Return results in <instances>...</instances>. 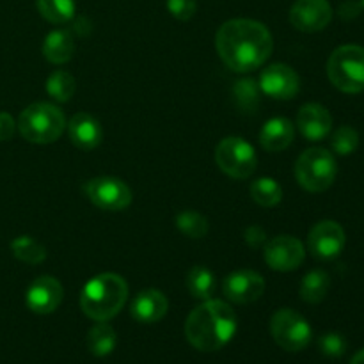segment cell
I'll return each mask as SVG.
<instances>
[{"label":"cell","mask_w":364,"mask_h":364,"mask_svg":"<svg viewBox=\"0 0 364 364\" xmlns=\"http://www.w3.org/2000/svg\"><path fill=\"white\" fill-rule=\"evenodd\" d=\"M187 288L194 299L208 301L215 291V276L206 267H194L187 276Z\"/></svg>","instance_id":"23"},{"label":"cell","mask_w":364,"mask_h":364,"mask_svg":"<svg viewBox=\"0 0 364 364\" xmlns=\"http://www.w3.org/2000/svg\"><path fill=\"white\" fill-rule=\"evenodd\" d=\"M259 84H256L251 78H242L233 85V96L237 100L238 107L247 112H255L259 105Z\"/></svg>","instance_id":"29"},{"label":"cell","mask_w":364,"mask_h":364,"mask_svg":"<svg viewBox=\"0 0 364 364\" xmlns=\"http://www.w3.org/2000/svg\"><path fill=\"white\" fill-rule=\"evenodd\" d=\"M68 134H70L71 142L78 149H85V151L100 146L103 139V132L98 119L87 112H78L71 117L70 123H68Z\"/></svg>","instance_id":"18"},{"label":"cell","mask_w":364,"mask_h":364,"mask_svg":"<svg viewBox=\"0 0 364 364\" xmlns=\"http://www.w3.org/2000/svg\"><path fill=\"white\" fill-rule=\"evenodd\" d=\"M333 20L329 0H297L290 9V21L301 32H320Z\"/></svg>","instance_id":"12"},{"label":"cell","mask_w":364,"mask_h":364,"mask_svg":"<svg viewBox=\"0 0 364 364\" xmlns=\"http://www.w3.org/2000/svg\"><path fill=\"white\" fill-rule=\"evenodd\" d=\"M89 201L105 212H121L132 203V191L123 180L112 176L92 178L85 183Z\"/></svg>","instance_id":"9"},{"label":"cell","mask_w":364,"mask_h":364,"mask_svg":"<svg viewBox=\"0 0 364 364\" xmlns=\"http://www.w3.org/2000/svg\"><path fill=\"white\" fill-rule=\"evenodd\" d=\"M224 297L235 304H251L265 291V279L255 270H237L224 279Z\"/></svg>","instance_id":"13"},{"label":"cell","mask_w":364,"mask_h":364,"mask_svg":"<svg viewBox=\"0 0 364 364\" xmlns=\"http://www.w3.org/2000/svg\"><path fill=\"white\" fill-rule=\"evenodd\" d=\"M176 228L188 238L199 240L208 233V220L194 210H185L176 215Z\"/></svg>","instance_id":"28"},{"label":"cell","mask_w":364,"mask_h":364,"mask_svg":"<svg viewBox=\"0 0 364 364\" xmlns=\"http://www.w3.org/2000/svg\"><path fill=\"white\" fill-rule=\"evenodd\" d=\"M338 174L336 159L323 148H309L295 162V178L304 191L318 194L334 183Z\"/></svg>","instance_id":"6"},{"label":"cell","mask_w":364,"mask_h":364,"mask_svg":"<svg viewBox=\"0 0 364 364\" xmlns=\"http://www.w3.org/2000/svg\"><path fill=\"white\" fill-rule=\"evenodd\" d=\"M350 364H364V348H363V350H359L358 354H355L354 358H352Z\"/></svg>","instance_id":"36"},{"label":"cell","mask_w":364,"mask_h":364,"mask_svg":"<svg viewBox=\"0 0 364 364\" xmlns=\"http://www.w3.org/2000/svg\"><path fill=\"white\" fill-rule=\"evenodd\" d=\"M297 128L308 141H323L333 128V116L320 103H306L297 114Z\"/></svg>","instance_id":"16"},{"label":"cell","mask_w":364,"mask_h":364,"mask_svg":"<svg viewBox=\"0 0 364 364\" xmlns=\"http://www.w3.org/2000/svg\"><path fill=\"white\" fill-rule=\"evenodd\" d=\"M301 82L294 68L288 64H272L259 77V89L274 100H291L299 92Z\"/></svg>","instance_id":"14"},{"label":"cell","mask_w":364,"mask_h":364,"mask_svg":"<svg viewBox=\"0 0 364 364\" xmlns=\"http://www.w3.org/2000/svg\"><path fill=\"white\" fill-rule=\"evenodd\" d=\"M295 128L294 123L287 117H272L263 124L262 132H259V142H262L263 149L267 151H283L294 141Z\"/></svg>","instance_id":"19"},{"label":"cell","mask_w":364,"mask_h":364,"mask_svg":"<svg viewBox=\"0 0 364 364\" xmlns=\"http://www.w3.org/2000/svg\"><path fill=\"white\" fill-rule=\"evenodd\" d=\"M167 9L176 20L187 21L196 14L198 4L196 0H167Z\"/></svg>","instance_id":"32"},{"label":"cell","mask_w":364,"mask_h":364,"mask_svg":"<svg viewBox=\"0 0 364 364\" xmlns=\"http://www.w3.org/2000/svg\"><path fill=\"white\" fill-rule=\"evenodd\" d=\"M64 297V290L55 277L41 276L32 281L28 287L25 302L27 308L36 315H50L60 306Z\"/></svg>","instance_id":"15"},{"label":"cell","mask_w":364,"mask_h":364,"mask_svg":"<svg viewBox=\"0 0 364 364\" xmlns=\"http://www.w3.org/2000/svg\"><path fill=\"white\" fill-rule=\"evenodd\" d=\"M217 53L230 70L249 73L262 66L272 53V34L263 23L237 18L220 25L215 36Z\"/></svg>","instance_id":"1"},{"label":"cell","mask_w":364,"mask_h":364,"mask_svg":"<svg viewBox=\"0 0 364 364\" xmlns=\"http://www.w3.org/2000/svg\"><path fill=\"white\" fill-rule=\"evenodd\" d=\"M359 13H361V4H359V2H354V0H347L345 4H341L340 14H341V18H345V20H352V18L358 16Z\"/></svg>","instance_id":"35"},{"label":"cell","mask_w":364,"mask_h":364,"mask_svg":"<svg viewBox=\"0 0 364 364\" xmlns=\"http://www.w3.org/2000/svg\"><path fill=\"white\" fill-rule=\"evenodd\" d=\"M128 299V284L112 272L100 274L85 283L80 291V308L95 322H107L123 309Z\"/></svg>","instance_id":"3"},{"label":"cell","mask_w":364,"mask_h":364,"mask_svg":"<svg viewBox=\"0 0 364 364\" xmlns=\"http://www.w3.org/2000/svg\"><path fill=\"white\" fill-rule=\"evenodd\" d=\"M274 341L287 352H301L311 341V326L301 313L290 308L279 309L270 320Z\"/></svg>","instance_id":"8"},{"label":"cell","mask_w":364,"mask_h":364,"mask_svg":"<svg viewBox=\"0 0 364 364\" xmlns=\"http://www.w3.org/2000/svg\"><path fill=\"white\" fill-rule=\"evenodd\" d=\"M16 130L13 116L7 112H0V141H9Z\"/></svg>","instance_id":"33"},{"label":"cell","mask_w":364,"mask_h":364,"mask_svg":"<svg viewBox=\"0 0 364 364\" xmlns=\"http://www.w3.org/2000/svg\"><path fill=\"white\" fill-rule=\"evenodd\" d=\"M251 198L259 206L274 208L283 199V188L279 187V183L274 178H258L251 185Z\"/></svg>","instance_id":"25"},{"label":"cell","mask_w":364,"mask_h":364,"mask_svg":"<svg viewBox=\"0 0 364 364\" xmlns=\"http://www.w3.org/2000/svg\"><path fill=\"white\" fill-rule=\"evenodd\" d=\"M361 4H363V7H364V0H361Z\"/></svg>","instance_id":"37"},{"label":"cell","mask_w":364,"mask_h":364,"mask_svg":"<svg viewBox=\"0 0 364 364\" xmlns=\"http://www.w3.org/2000/svg\"><path fill=\"white\" fill-rule=\"evenodd\" d=\"M345 230L336 220H322L309 231V252L318 259H333L341 255L345 247Z\"/></svg>","instance_id":"11"},{"label":"cell","mask_w":364,"mask_h":364,"mask_svg":"<svg viewBox=\"0 0 364 364\" xmlns=\"http://www.w3.org/2000/svg\"><path fill=\"white\" fill-rule=\"evenodd\" d=\"M169 309V301L166 295L159 290H144L134 299L130 313L137 322L141 323H156L166 316Z\"/></svg>","instance_id":"17"},{"label":"cell","mask_w":364,"mask_h":364,"mask_svg":"<svg viewBox=\"0 0 364 364\" xmlns=\"http://www.w3.org/2000/svg\"><path fill=\"white\" fill-rule=\"evenodd\" d=\"M11 251H13L14 258H18L20 262L28 263V265H38L43 263L46 258V249L45 245L39 244L38 240H34L28 235L23 237H18L11 242Z\"/></svg>","instance_id":"26"},{"label":"cell","mask_w":364,"mask_h":364,"mask_svg":"<svg viewBox=\"0 0 364 364\" xmlns=\"http://www.w3.org/2000/svg\"><path fill=\"white\" fill-rule=\"evenodd\" d=\"M116 343V331L107 322H98L95 327H91L87 334V348L96 358H105V355L112 354Z\"/></svg>","instance_id":"21"},{"label":"cell","mask_w":364,"mask_h":364,"mask_svg":"<svg viewBox=\"0 0 364 364\" xmlns=\"http://www.w3.org/2000/svg\"><path fill=\"white\" fill-rule=\"evenodd\" d=\"M215 162L224 174L235 180H245L256 171V151L245 139L226 137L215 149Z\"/></svg>","instance_id":"7"},{"label":"cell","mask_w":364,"mask_h":364,"mask_svg":"<svg viewBox=\"0 0 364 364\" xmlns=\"http://www.w3.org/2000/svg\"><path fill=\"white\" fill-rule=\"evenodd\" d=\"M75 41L68 31L50 32L43 43V55L52 64H64L73 57Z\"/></svg>","instance_id":"20"},{"label":"cell","mask_w":364,"mask_h":364,"mask_svg":"<svg viewBox=\"0 0 364 364\" xmlns=\"http://www.w3.org/2000/svg\"><path fill=\"white\" fill-rule=\"evenodd\" d=\"M331 146L333 151L340 156H348L358 149L359 146V134L352 127H340L334 132L333 139H331Z\"/></svg>","instance_id":"30"},{"label":"cell","mask_w":364,"mask_h":364,"mask_svg":"<svg viewBox=\"0 0 364 364\" xmlns=\"http://www.w3.org/2000/svg\"><path fill=\"white\" fill-rule=\"evenodd\" d=\"M329 287V274L323 270H311L309 274H306L301 283V299L308 304H318L326 299Z\"/></svg>","instance_id":"22"},{"label":"cell","mask_w":364,"mask_h":364,"mask_svg":"<svg viewBox=\"0 0 364 364\" xmlns=\"http://www.w3.org/2000/svg\"><path fill=\"white\" fill-rule=\"evenodd\" d=\"M36 7L50 23H68L75 16L73 0H36Z\"/></svg>","instance_id":"24"},{"label":"cell","mask_w":364,"mask_h":364,"mask_svg":"<svg viewBox=\"0 0 364 364\" xmlns=\"http://www.w3.org/2000/svg\"><path fill=\"white\" fill-rule=\"evenodd\" d=\"M66 127L63 110L45 102L28 105L18 119L20 135L32 144H52L60 139Z\"/></svg>","instance_id":"4"},{"label":"cell","mask_w":364,"mask_h":364,"mask_svg":"<svg viewBox=\"0 0 364 364\" xmlns=\"http://www.w3.org/2000/svg\"><path fill=\"white\" fill-rule=\"evenodd\" d=\"M318 347L320 352L327 355V358H341L345 350H347V341H345L341 334L327 333L318 340Z\"/></svg>","instance_id":"31"},{"label":"cell","mask_w":364,"mask_h":364,"mask_svg":"<svg viewBox=\"0 0 364 364\" xmlns=\"http://www.w3.org/2000/svg\"><path fill=\"white\" fill-rule=\"evenodd\" d=\"M238 318L224 301H203L185 322L188 343L201 352H215L226 347L237 333Z\"/></svg>","instance_id":"2"},{"label":"cell","mask_w":364,"mask_h":364,"mask_svg":"<svg viewBox=\"0 0 364 364\" xmlns=\"http://www.w3.org/2000/svg\"><path fill=\"white\" fill-rule=\"evenodd\" d=\"M267 265L277 272H290L299 269L306 258V249L299 238L283 235L276 237L265 244Z\"/></svg>","instance_id":"10"},{"label":"cell","mask_w":364,"mask_h":364,"mask_svg":"<svg viewBox=\"0 0 364 364\" xmlns=\"http://www.w3.org/2000/svg\"><path fill=\"white\" fill-rule=\"evenodd\" d=\"M331 84L347 95L364 91V46L343 45L331 53L327 60Z\"/></svg>","instance_id":"5"},{"label":"cell","mask_w":364,"mask_h":364,"mask_svg":"<svg viewBox=\"0 0 364 364\" xmlns=\"http://www.w3.org/2000/svg\"><path fill=\"white\" fill-rule=\"evenodd\" d=\"M75 89H77V82L73 75L64 70L53 71L46 80V92L59 103L70 102L71 96L75 95Z\"/></svg>","instance_id":"27"},{"label":"cell","mask_w":364,"mask_h":364,"mask_svg":"<svg viewBox=\"0 0 364 364\" xmlns=\"http://www.w3.org/2000/svg\"><path fill=\"white\" fill-rule=\"evenodd\" d=\"M245 240H247V244L252 245V247H259L263 242H267V235L262 228L252 226L249 228L247 233H245Z\"/></svg>","instance_id":"34"}]
</instances>
